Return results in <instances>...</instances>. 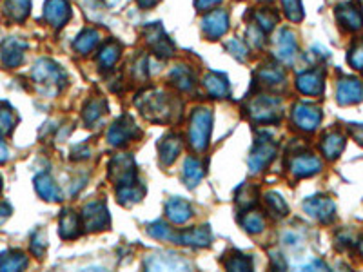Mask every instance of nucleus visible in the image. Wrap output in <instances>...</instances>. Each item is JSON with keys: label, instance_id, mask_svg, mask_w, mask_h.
Instances as JSON below:
<instances>
[{"label": "nucleus", "instance_id": "1", "mask_svg": "<svg viewBox=\"0 0 363 272\" xmlns=\"http://www.w3.org/2000/svg\"><path fill=\"white\" fill-rule=\"evenodd\" d=\"M31 76H33V82L37 84L38 91L49 94V96L57 94L67 82L66 73L49 58H40L33 66Z\"/></svg>", "mask_w": 363, "mask_h": 272}, {"label": "nucleus", "instance_id": "2", "mask_svg": "<svg viewBox=\"0 0 363 272\" xmlns=\"http://www.w3.org/2000/svg\"><path fill=\"white\" fill-rule=\"evenodd\" d=\"M212 129V113L208 108L194 109L193 117H191V124H189V142L193 146L194 151L208 149L209 138H211Z\"/></svg>", "mask_w": 363, "mask_h": 272}, {"label": "nucleus", "instance_id": "3", "mask_svg": "<svg viewBox=\"0 0 363 272\" xmlns=\"http://www.w3.org/2000/svg\"><path fill=\"white\" fill-rule=\"evenodd\" d=\"M140 99L137 100L138 109L142 114L153 122H165L171 117V103L169 99L160 91H149V93L138 94Z\"/></svg>", "mask_w": 363, "mask_h": 272}, {"label": "nucleus", "instance_id": "4", "mask_svg": "<svg viewBox=\"0 0 363 272\" xmlns=\"http://www.w3.org/2000/svg\"><path fill=\"white\" fill-rule=\"evenodd\" d=\"M247 114L258 124L278 122L282 117V102L274 96H258L247 103Z\"/></svg>", "mask_w": 363, "mask_h": 272}, {"label": "nucleus", "instance_id": "5", "mask_svg": "<svg viewBox=\"0 0 363 272\" xmlns=\"http://www.w3.org/2000/svg\"><path fill=\"white\" fill-rule=\"evenodd\" d=\"M109 178L113 180L117 187L137 183V165L131 155H117L109 162Z\"/></svg>", "mask_w": 363, "mask_h": 272}, {"label": "nucleus", "instance_id": "6", "mask_svg": "<svg viewBox=\"0 0 363 272\" xmlns=\"http://www.w3.org/2000/svg\"><path fill=\"white\" fill-rule=\"evenodd\" d=\"M82 227L87 232H96L104 230L111 226V216L108 212V207L104 202H91L82 209Z\"/></svg>", "mask_w": 363, "mask_h": 272}, {"label": "nucleus", "instance_id": "7", "mask_svg": "<svg viewBox=\"0 0 363 272\" xmlns=\"http://www.w3.org/2000/svg\"><path fill=\"white\" fill-rule=\"evenodd\" d=\"M274 156H276V144L271 142L269 133L258 135L255 151H253V155L249 158L251 173H262L273 162Z\"/></svg>", "mask_w": 363, "mask_h": 272}, {"label": "nucleus", "instance_id": "8", "mask_svg": "<svg viewBox=\"0 0 363 272\" xmlns=\"http://www.w3.org/2000/svg\"><path fill=\"white\" fill-rule=\"evenodd\" d=\"M144 267L146 271H191L193 265L176 253H158L147 256Z\"/></svg>", "mask_w": 363, "mask_h": 272}, {"label": "nucleus", "instance_id": "9", "mask_svg": "<svg viewBox=\"0 0 363 272\" xmlns=\"http://www.w3.org/2000/svg\"><path fill=\"white\" fill-rule=\"evenodd\" d=\"M303 211L321 223H330L336 218L335 202L327 196H311L303 202Z\"/></svg>", "mask_w": 363, "mask_h": 272}, {"label": "nucleus", "instance_id": "10", "mask_svg": "<svg viewBox=\"0 0 363 272\" xmlns=\"http://www.w3.org/2000/svg\"><path fill=\"white\" fill-rule=\"evenodd\" d=\"M140 135V129L137 127V124L133 122L131 117H120L117 122L111 126L108 133V142L113 147L124 146L126 142L133 140Z\"/></svg>", "mask_w": 363, "mask_h": 272}, {"label": "nucleus", "instance_id": "11", "mask_svg": "<svg viewBox=\"0 0 363 272\" xmlns=\"http://www.w3.org/2000/svg\"><path fill=\"white\" fill-rule=\"evenodd\" d=\"M293 120L302 131L312 133L316 131L318 126L321 122V111L320 108L312 105V103H296L293 111Z\"/></svg>", "mask_w": 363, "mask_h": 272}, {"label": "nucleus", "instance_id": "12", "mask_svg": "<svg viewBox=\"0 0 363 272\" xmlns=\"http://www.w3.org/2000/svg\"><path fill=\"white\" fill-rule=\"evenodd\" d=\"M336 100L340 105H353L363 100V84L358 78L345 76L338 82L336 87Z\"/></svg>", "mask_w": 363, "mask_h": 272}, {"label": "nucleus", "instance_id": "13", "mask_svg": "<svg viewBox=\"0 0 363 272\" xmlns=\"http://www.w3.org/2000/svg\"><path fill=\"white\" fill-rule=\"evenodd\" d=\"M289 171L294 178H309L321 171V162L314 155H298L289 162Z\"/></svg>", "mask_w": 363, "mask_h": 272}, {"label": "nucleus", "instance_id": "14", "mask_svg": "<svg viewBox=\"0 0 363 272\" xmlns=\"http://www.w3.org/2000/svg\"><path fill=\"white\" fill-rule=\"evenodd\" d=\"M227 28H229V15L223 10L211 11L202 20V31L205 33V37L212 38V40L223 37Z\"/></svg>", "mask_w": 363, "mask_h": 272}, {"label": "nucleus", "instance_id": "15", "mask_svg": "<svg viewBox=\"0 0 363 272\" xmlns=\"http://www.w3.org/2000/svg\"><path fill=\"white\" fill-rule=\"evenodd\" d=\"M44 19L53 28H64L69 20V2L67 0H46L44 4Z\"/></svg>", "mask_w": 363, "mask_h": 272}, {"label": "nucleus", "instance_id": "16", "mask_svg": "<svg viewBox=\"0 0 363 272\" xmlns=\"http://www.w3.org/2000/svg\"><path fill=\"white\" fill-rule=\"evenodd\" d=\"M26 42L19 38H6L0 47V58L6 67H19L24 60V51H26Z\"/></svg>", "mask_w": 363, "mask_h": 272}, {"label": "nucleus", "instance_id": "17", "mask_svg": "<svg viewBox=\"0 0 363 272\" xmlns=\"http://www.w3.org/2000/svg\"><path fill=\"white\" fill-rule=\"evenodd\" d=\"M212 241L211 229L208 226L202 227H193V229H187L184 232L176 235V244L189 245V247H196V249H205L209 247Z\"/></svg>", "mask_w": 363, "mask_h": 272}, {"label": "nucleus", "instance_id": "18", "mask_svg": "<svg viewBox=\"0 0 363 272\" xmlns=\"http://www.w3.org/2000/svg\"><path fill=\"white\" fill-rule=\"evenodd\" d=\"M296 87L300 93L309 94V96H318L323 93V73L318 69L305 71L298 76Z\"/></svg>", "mask_w": 363, "mask_h": 272}, {"label": "nucleus", "instance_id": "19", "mask_svg": "<svg viewBox=\"0 0 363 272\" xmlns=\"http://www.w3.org/2000/svg\"><path fill=\"white\" fill-rule=\"evenodd\" d=\"M146 37H147V42L151 44L153 49H155V53L158 55V57L169 58L171 55H173V51H175L173 42L167 38V35L164 33V29H162L160 26H151V28H147Z\"/></svg>", "mask_w": 363, "mask_h": 272}, {"label": "nucleus", "instance_id": "20", "mask_svg": "<svg viewBox=\"0 0 363 272\" xmlns=\"http://www.w3.org/2000/svg\"><path fill=\"white\" fill-rule=\"evenodd\" d=\"M296 53L298 44L294 33L289 29H282L278 38H276V57L285 64H291L296 58Z\"/></svg>", "mask_w": 363, "mask_h": 272}, {"label": "nucleus", "instance_id": "21", "mask_svg": "<svg viewBox=\"0 0 363 272\" xmlns=\"http://www.w3.org/2000/svg\"><path fill=\"white\" fill-rule=\"evenodd\" d=\"M182 147H184V142L180 138L178 135H169L165 136L164 140L160 142L158 146V155H160V162L162 165H171L178 158V155L182 153Z\"/></svg>", "mask_w": 363, "mask_h": 272}, {"label": "nucleus", "instance_id": "22", "mask_svg": "<svg viewBox=\"0 0 363 272\" xmlns=\"http://www.w3.org/2000/svg\"><path fill=\"white\" fill-rule=\"evenodd\" d=\"M35 189H37L38 196L46 200V202H60V189L51 178L49 173H40L35 178Z\"/></svg>", "mask_w": 363, "mask_h": 272}, {"label": "nucleus", "instance_id": "23", "mask_svg": "<svg viewBox=\"0 0 363 272\" xmlns=\"http://www.w3.org/2000/svg\"><path fill=\"white\" fill-rule=\"evenodd\" d=\"M165 214L173 223H178L180 226V223H185V221L191 220L193 211H191V205L182 198H171L169 202L165 203Z\"/></svg>", "mask_w": 363, "mask_h": 272}, {"label": "nucleus", "instance_id": "24", "mask_svg": "<svg viewBox=\"0 0 363 272\" xmlns=\"http://www.w3.org/2000/svg\"><path fill=\"white\" fill-rule=\"evenodd\" d=\"M336 19L341 26H345L351 31H358L363 26V17L360 13V10H356L353 4H341L336 10Z\"/></svg>", "mask_w": 363, "mask_h": 272}, {"label": "nucleus", "instance_id": "25", "mask_svg": "<svg viewBox=\"0 0 363 272\" xmlns=\"http://www.w3.org/2000/svg\"><path fill=\"white\" fill-rule=\"evenodd\" d=\"M345 149V136L340 131H329L321 140V153L326 158L336 160Z\"/></svg>", "mask_w": 363, "mask_h": 272}, {"label": "nucleus", "instance_id": "26", "mask_svg": "<svg viewBox=\"0 0 363 272\" xmlns=\"http://www.w3.org/2000/svg\"><path fill=\"white\" fill-rule=\"evenodd\" d=\"M203 85L211 96L214 99H226L229 96V80L227 76L220 75V73H209L205 78H203Z\"/></svg>", "mask_w": 363, "mask_h": 272}, {"label": "nucleus", "instance_id": "27", "mask_svg": "<svg viewBox=\"0 0 363 272\" xmlns=\"http://www.w3.org/2000/svg\"><path fill=\"white\" fill-rule=\"evenodd\" d=\"M82 226L78 216L73 211H62L60 216V236L64 239H73L81 236Z\"/></svg>", "mask_w": 363, "mask_h": 272}, {"label": "nucleus", "instance_id": "28", "mask_svg": "<svg viewBox=\"0 0 363 272\" xmlns=\"http://www.w3.org/2000/svg\"><path fill=\"white\" fill-rule=\"evenodd\" d=\"M108 111V103L104 99H94L91 102H87V105L82 111V118L87 127H93V124H96L100 118L104 117Z\"/></svg>", "mask_w": 363, "mask_h": 272}, {"label": "nucleus", "instance_id": "29", "mask_svg": "<svg viewBox=\"0 0 363 272\" xmlns=\"http://www.w3.org/2000/svg\"><path fill=\"white\" fill-rule=\"evenodd\" d=\"M169 82L180 91H191L194 87V76L193 73L185 66H176L175 69H171Z\"/></svg>", "mask_w": 363, "mask_h": 272}, {"label": "nucleus", "instance_id": "30", "mask_svg": "<svg viewBox=\"0 0 363 272\" xmlns=\"http://www.w3.org/2000/svg\"><path fill=\"white\" fill-rule=\"evenodd\" d=\"M99 40H100V35L96 29H84V31L75 38L73 47H75L76 53L87 55L90 51H93L94 46L99 44Z\"/></svg>", "mask_w": 363, "mask_h": 272}, {"label": "nucleus", "instance_id": "31", "mask_svg": "<svg viewBox=\"0 0 363 272\" xmlns=\"http://www.w3.org/2000/svg\"><path fill=\"white\" fill-rule=\"evenodd\" d=\"M117 196L118 202L122 203V205H135V203L140 202L142 196H144V187L138 185V182L131 183V185H124V187H117Z\"/></svg>", "mask_w": 363, "mask_h": 272}, {"label": "nucleus", "instance_id": "32", "mask_svg": "<svg viewBox=\"0 0 363 272\" xmlns=\"http://www.w3.org/2000/svg\"><path fill=\"white\" fill-rule=\"evenodd\" d=\"M203 174H205V171H203V165L200 164L199 160H194V158L185 160L184 180H185V183H187V187L193 189L194 185H199V183L202 182Z\"/></svg>", "mask_w": 363, "mask_h": 272}, {"label": "nucleus", "instance_id": "33", "mask_svg": "<svg viewBox=\"0 0 363 272\" xmlns=\"http://www.w3.org/2000/svg\"><path fill=\"white\" fill-rule=\"evenodd\" d=\"M28 267V258L22 253H6L0 256V271L15 272Z\"/></svg>", "mask_w": 363, "mask_h": 272}, {"label": "nucleus", "instance_id": "34", "mask_svg": "<svg viewBox=\"0 0 363 272\" xmlns=\"http://www.w3.org/2000/svg\"><path fill=\"white\" fill-rule=\"evenodd\" d=\"M240 223H242V227L247 230V232H251V235H258V232H262V230L265 229V218H264V214L258 211L244 212Z\"/></svg>", "mask_w": 363, "mask_h": 272}, {"label": "nucleus", "instance_id": "35", "mask_svg": "<svg viewBox=\"0 0 363 272\" xmlns=\"http://www.w3.org/2000/svg\"><path fill=\"white\" fill-rule=\"evenodd\" d=\"M120 57V46L117 42H108L99 53V66L102 69H111Z\"/></svg>", "mask_w": 363, "mask_h": 272}, {"label": "nucleus", "instance_id": "36", "mask_svg": "<svg viewBox=\"0 0 363 272\" xmlns=\"http://www.w3.org/2000/svg\"><path fill=\"white\" fill-rule=\"evenodd\" d=\"M31 2L29 0H8L6 2V15L15 22H22L29 15Z\"/></svg>", "mask_w": 363, "mask_h": 272}, {"label": "nucleus", "instance_id": "37", "mask_svg": "<svg viewBox=\"0 0 363 272\" xmlns=\"http://www.w3.org/2000/svg\"><path fill=\"white\" fill-rule=\"evenodd\" d=\"M258 78L262 80V84L267 85H280L283 84L285 80V73H283L282 67L278 66H265L258 71Z\"/></svg>", "mask_w": 363, "mask_h": 272}, {"label": "nucleus", "instance_id": "38", "mask_svg": "<svg viewBox=\"0 0 363 272\" xmlns=\"http://www.w3.org/2000/svg\"><path fill=\"white\" fill-rule=\"evenodd\" d=\"M265 203H267L271 214H273L274 218H283V216H287L289 207L287 203H285V200H283L278 193L265 194Z\"/></svg>", "mask_w": 363, "mask_h": 272}, {"label": "nucleus", "instance_id": "39", "mask_svg": "<svg viewBox=\"0 0 363 272\" xmlns=\"http://www.w3.org/2000/svg\"><path fill=\"white\" fill-rule=\"evenodd\" d=\"M15 126H17V117H15L13 109L8 103H0V133L10 135Z\"/></svg>", "mask_w": 363, "mask_h": 272}, {"label": "nucleus", "instance_id": "40", "mask_svg": "<svg viewBox=\"0 0 363 272\" xmlns=\"http://www.w3.org/2000/svg\"><path fill=\"white\" fill-rule=\"evenodd\" d=\"M147 235L151 238L156 239H164V241H176V235L171 230V227L164 221H156V223H151L149 229H147Z\"/></svg>", "mask_w": 363, "mask_h": 272}, {"label": "nucleus", "instance_id": "41", "mask_svg": "<svg viewBox=\"0 0 363 272\" xmlns=\"http://www.w3.org/2000/svg\"><path fill=\"white\" fill-rule=\"evenodd\" d=\"M227 271H251L253 269V260L242 253H233L231 258L226 260Z\"/></svg>", "mask_w": 363, "mask_h": 272}, {"label": "nucleus", "instance_id": "42", "mask_svg": "<svg viewBox=\"0 0 363 272\" xmlns=\"http://www.w3.org/2000/svg\"><path fill=\"white\" fill-rule=\"evenodd\" d=\"M256 26H258L262 31H271L274 28V24L278 22V15L271 10H260L255 13Z\"/></svg>", "mask_w": 363, "mask_h": 272}, {"label": "nucleus", "instance_id": "43", "mask_svg": "<svg viewBox=\"0 0 363 272\" xmlns=\"http://www.w3.org/2000/svg\"><path fill=\"white\" fill-rule=\"evenodd\" d=\"M283 10L287 15L289 20L293 22H300L303 19V10H302V0H282Z\"/></svg>", "mask_w": 363, "mask_h": 272}, {"label": "nucleus", "instance_id": "44", "mask_svg": "<svg viewBox=\"0 0 363 272\" xmlns=\"http://www.w3.org/2000/svg\"><path fill=\"white\" fill-rule=\"evenodd\" d=\"M227 51L231 53L233 57L238 58V60H247V57H249V51H247L246 44L242 42V40H238V38H231L229 42L226 44Z\"/></svg>", "mask_w": 363, "mask_h": 272}, {"label": "nucleus", "instance_id": "45", "mask_svg": "<svg viewBox=\"0 0 363 272\" xmlns=\"http://www.w3.org/2000/svg\"><path fill=\"white\" fill-rule=\"evenodd\" d=\"M347 58H349V64L354 67V69L363 71V40L362 42L354 44Z\"/></svg>", "mask_w": 363, "mask_h": 272}, {"label": "nucleus", "instance_id": "46", "mask_svg": "<svg viewBox=\"0 0 363 272\" xmlns=\"http://www.w3.org/2000/svg\"><path fill=\"white\" fill-rule=\"evenodd\" d=\"M47 241H46V235H44L42 230L40 232H35L33 239H31V250H33L37 256H42L46 253Z\"/></svg>", "mask_w": 363, "mask_h": 272}, {"label": "nucleus", "instance_id": "47", "mask_svg": "<svg viewBox=\"0 0 363 272\" xmlns=\"http://www.w3.org/2000/svg\"><path fill=\"white\" fill-rule=\"evenodd\" d=\"M262 35H264V31H262L256 24H253V26L249 28V31H247V38H249L251 42L255 44L256 47L264 46V38H262Z\"/></svg>", "mask_w": 363, "mask_h": 272}, {"label": "nucleus", "instance_id": "48", "mask_svg": "<svg viewBox=\"0 0 363 272\" xmlns=\"http://www.w3.org/2000/svg\"><path fill=\"white\" fill-rule=\"evenodd\" d=\"M222 0H194V6H196V10H209L212 6L220 4Z\"/></svg>", "mask_w": 363, "mask_h": 272}, {"label": "nucleus", "instance_id": "49", "mask_svg": "<svg viewBox=\"0 0 363 272\" xmlns=\"http://www.w3.org/2000/svg\"><path fill=\"white\" fill-rule=\"evenodd\" d=\"M10 216H11V207L8 205V203L0 202V226H2Z\"/></svg>", "mask_w": 363, "mask_h": 272}, {"label": "nucleus", "instance_id": "50", "mask_svg": "<svg viewBox=\"0 0 363 272\" xmlns=\"http://www.w3.org/2000/svg\"><path fill=\"white\" fill-rule=\"evenodd\" d=\"M10 160V151L6 147L4 140H0V164H6Z\"/></svg>", "mask_w": 363, "mask_h": 272}, {"label": "nucleus", "instance_id": "51", "mask_svg": "<svg viewBox=\"0 0 363 272\" xmlns=\"http://www.w3.org/2000/svg\"><path fill=\"white\" fill-rule=\"evenodd\" d=\"M303 269H305V271H311V269H321V271H327V265L323 262H320V260H314L312 263L303 265Z\"/></svg>", "mask_w": 363, "mask_h": 272}, {"label": "nucleus", "instance_id": "52", "mask_svg": "<svg viewBox=\"0 0 363 272\" xmlns=\"http://www.w3.org/2000/svg\"><path fill=\"white\" fill-rule=\"evenodd\" d=\"M137 2L140 8H144V10H149V8H153L155 4H158L160 0H137Z\"/></svg>", "mask_w": 363, "mask_h": 272}, {"label": "nucleus", "instance_id": "53", "mask_svg": "<svg viewBox=\"0 0 363 272\" xmlns=\"http://www.w3.org/2000/svg\"><path fill=\"white\" fill-rule=\"evenodd\" d=\"M0 191H2V180H0Z\"/></svg>", "mask_w": 363, "mask_h": 272}, {"label": "nucleus", "instance_id": "54", "mask_svg": "<svg viewBox=\"0 0 363 272\" xmlns=\"http://www.w3.org/2000/svg\"><path fill=\"white\" fill-rule=\"evenodd\" d=\"M360 2H362V11H363V0H360Z\"/></svg>", "mask_w": 363, "mask_h": 272}, {"label": "nucleus", "instance_id": "55", "mask_svg": "<svg viewBox=\"0 0 363 272\" xmlns=\"http://www.w3.org/2000/svg\"><path fill=\"white\" fill-rule=\"evenodd\" d=\"M362 253H363V241H362Z\"/></svg>", "mask_w": 363, "mask_h": 272}]
</instances>
